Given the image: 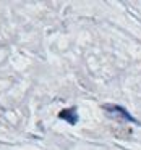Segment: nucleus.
<instances>
[{
	"label": "nucleus",
	"instance_id": "2",
	"mask_svg": "<svg viewBox=\"0 0 141 150\" xmlns=\"http://www.w3.org/2000/svg\"><path fill=\"white\" fill-rule=\"evenodd\" d=\"M59 118L63 121H67L68 124H76L78 123V110L76 107H72V108H65L59 113Z\"/></svg>",
	"mask_w": 141,
	"mask_h": 150
},
{
	"label": "nucleus",
	"instance_id": "1",
	"mask_svg": "<svg viewBox=\"0 0 141 150\" xmlns=\"http://www.w3.org/2000/svg\"><path fill=\"white\" fill-rule=\"evenodd\" d=\"M105 110V113L109 115L110 118H115V120L122 121V123H133V124H140L141 126V121H138L135 116H131L130 111L127 108L120 107V105H112V103H107L102 107Z\"/></svg>",
	"mask_w": 141,
	"mask_h": 150
}]
</instances>
